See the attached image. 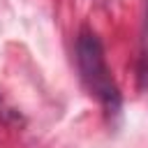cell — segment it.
Masks as SVG:
<instances>
[{"mask_svg": "<svg viewBox=\"0 0 148 148\" xmlns=\"http://www.w3.org/2000/svg\"><path fill=\"white\" fill-rule=\"evenodd\" d=\"M76 62H79L81 79L88 86L90 95H95L109 111H118L120 90L106 65L104 46L92 30H81V35L76 39Z\"/></svg>", "mask_w": 148, "mask_h": 148, "instance_id": "cell-1", "label": "cell"}, {"mask_svg": "<svg viewBox=\"0 0 148 148\" xmlns=\"http://www.w3.org/2000/svg\"><path fill=\"white\" fill-rule=\"evenodd\" d=\"M139 81H141V86L148 83V9H146V18H143L141 49H139Z\"/></svg>", "mask_w": 148, "mask_h": 148, "instance_id": "cell-2", "label": "cell"}]
</instances>
